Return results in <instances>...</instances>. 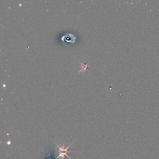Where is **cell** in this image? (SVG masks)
Returning <instances> with one entry per match:
<instances>
[{
	"mask_svg": "<svg viewBox=\"0 0 159 159\" xmlns=\"http://www.w3.org/2000/svg\"><path fill=\"white\" fill-rule=\"evenodd\" d=\"M71 146V144H70L69 146H68L67 147H66V148H65V147H64V146L63 147H60V146H59L57 144V147L59 149V156L57 157V159H59V158L64 159L65 156L69 158H70V157L67 155V152H68V149H69V148H70V147Z\"/></svg>",
	"mask_w": 159,
	"mask_h": 159,
	"instance_id": "cell-1",
	"label": "cell"
},
{
	"mask_svg": "<svg viewBox=\"0 0 159 159\" xmlns=\"http://www.w3.org/2000/svg\"><path fill=\"white\" fill-rule=\"evenodd\" d=\"M71 40H73L74 42H75V37L73 34H65L62 37V40H65L66 42H73Z\"/></svg>",
	"mask_w": 159,
	"mask_h": 159,
	"instance_id": "cell-2",
	"label": "cell"
},
{
	"mask_svg": "<svg viewBox=\"0 0 159 159\" xmlns=\"http://www.w3.org/2000/svg\"><path fill=\"white\" fill-rule=\"evenodd\" d=\"M81 63V66H82V69L81 70H80V72H82V71H85L87 69V68H88V65H86V64L85 63H83L82 62L80 63Z\"/></svg>",
	"mask_w": 159,
	"mask_h": 159,
	"instance_id": "cell-3",
	"label": "cell"
}]
</instances>
